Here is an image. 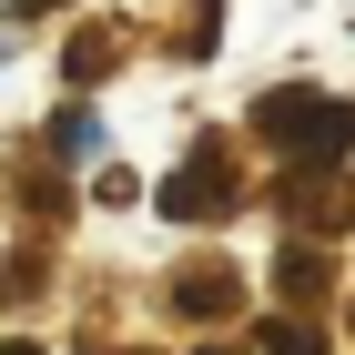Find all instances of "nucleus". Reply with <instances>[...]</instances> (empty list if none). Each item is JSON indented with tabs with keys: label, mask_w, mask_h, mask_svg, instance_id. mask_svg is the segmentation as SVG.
I'll list each match as a JSON object with an SVG mask.
<instances>
[{
	"label": "nucleus",
	"mask_w": 355,
	"mask_h": 355,
	"mask_svg": "<svg viewBox=\"0 0 355 355\" xmlns=\"http://www.w3.org/2000/svg\"><path fill=\"white\" fill-rule=\"evenodd\" d=\"M274 355H325V345H315V325H274Z\"/></svg>",
	"instance_id": "f257e3e1"
}]
</instances>
